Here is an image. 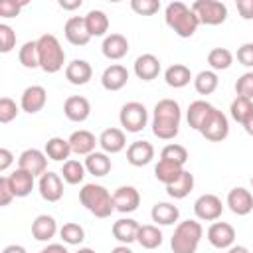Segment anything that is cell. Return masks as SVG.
Segmentation results:
<instances>
[{
  "label": "cell",
  "mask_w": 253,
  "mask_h": 253,
  "mask_svg": "<svg viewBox=\"0 0 253 253\" xmlns=\"http://www.w3.org/2000/svg\"><path fill=\"white\" fill-rule=\"evenodd\" d=\"M182 109L174 99H160L154 105L152 115V132L160 140H172L180 132Z\"/></svg>",
  "instance_id": "obj_1"
},
{
  "label": "cell",
  "mask_w": 253,
  "mask_h": 253,
  "mask_svg": "<svg viewBox=\"0 0 253 253\" xmlns=\"http://www.w3.org/2000/svg\"><path fill=\"white\" fill-rule=\"evenodd\" d=\"M164 20L166 26L180 38H192L200 26L198 16L194 14V10L190 6H186L184 2H170L164 10Z\"/></svg>",
  "instance_id": "obj_2"
},
{
  "label": "cell",
  "mask_w": 253,
  "mask_h": 253,
  "mask_svg": "<svg viewBox=\"0 0 253 253\" xmlns=\"http://www.w3.org/2000/svg\"><path fill=\"white\" fill-rule=\"evenodd\" d=\"M79 202L87 211H91L95 217L101 219L109 217L115 211L113 194H109V190L101 184H85L79 190Z\"/></svg>",
  "instance_id": "obj_3"
},
{
  "label": "cell",
  "mask_w": 253,
  "mask_h": 253,
  "mask_svg": "<svg viewBox=\"0 0 253 253\" xmlns=\"http://www.w3.org/2000/svg\"><path fill=\"white\" fill-rule=\"evenodd\" d=\"M202 235H204V227L200 221L196 219L180 221L170 237L172 253H196L202 241Z\"/></svg>",
  "instance_id": "obj_4"
},
{
  "label": "cell",
  "mask_w": 253,
  "mask_h": 253,
  "mask_svg": "<svg viewBox=\"0 0 253 253\" xmlns=\"http://www.w3.org/2000/svg\"><path fill=\"white\" fill-rule=\"evenodd\" d=\"M36 42H38V53H40V67L45 73H57L59 69H63L65 51L59 40L53 34H43Z\"/></svg>",
  "instance_id": "obj_5"
},
{
  "label": "cell",
  "mask_w": 253,
  "mask_h": 253,
  "mask_svg": "<svg viewBox=\"0 0 253 253\" xmlns=\"http://www.w3.org/2000/svg\"><path fill=\"white\" fill-rule=\"evenodd\" d=\"M190 8L198 16L200 24L206 26H219L227 20V6L219 0H196Z\"/></svg>",
  "instance_id": "obj_6"
},
{
  "label": "cell",
  "mask_w": 253,
  "mask_h": 253,
  "mask_svg": "<svg viewBox=\"0 0 253 253\" xmlns=\"http://www.w3.org/2000/svg\"><path fill=\"white\" fill-rule=\"evenodd\" d=\"M119 121H121V126L126 132H140L148 123V111H146V107L142 103L128 101V103H125L121 107Z\"/></svg>",
  "instance_id": "obj_7"
},
{
  "label": "cell",
  "mask_w": 253,
  "mask_h": 253,
  "mask_svg": "<svg viewBox=\"0 0 253 253\" xmlns=\"http://www.w3.org/2000/svg\"><path fill=\"white\" fill-rule=\"evenodd\" d=\"M200 134L206 138V140H211V142H221L227 138L229 134V121L227 117L213 107V111L208 115V119L204 121V125L200 126Z\"/></svg>",
  "instance_id": "obj_8"
},
{
  "label": "cell",
  "mask_w": 253,
  "mask_h": 253,
  "mask_svg": "<svg viewBox=\"0 0 253 253\" xmlns=\"http://www.w3.org/2000/svg\"><path fill=\"white\" fill-rule=\"evenodd\" d=\"M223 204L215 194H202L194 202V213L202 221H215L221 217Z\"/></svg>",
  "instance_id": "obj_9"
},
{
  "label": "cell",
  "mask_w": 253,
  "mask_h": 253,
  "mask_svg": "<svg viewBox=\"0 0 253 253\" xmlns=\"http://www.w3.org/2000/svg\"><path fill=\"white\" fill-rule=\"evenodd\" d=\"M18 168L30 172L32 176H42L47 172V154L38 148H28L20 154Z\"/></svg>",
  "instance_id": "obj_10"
},
{
  "label": "cell",
  "mask_w": 253,
  "mask_h": 253,
  "mask_svg": "<svg viewBox=\"0 0 253 253\" xmlns=\"http://www.w3.org/2000/svg\"><path fill=\"white\" fill-rule=\"evenodd\" d=\"M113 204L115 210L121 213H132L140 206V194L134 186H119L113 192Z\"/></svg>",
  "instance_id": "obj_11"
},
{
  "label": "cell",
  "mask_w": 253,
  "mask_h": 253,
  "mask_svg": "<svg viewBox=\"0 0 253 253\" xmlns=\"http://www.w3.org/2000/svg\"><path fill=\"white\" fill-rule=\"evenodd\" d=\"M208 241L215 249H229L235 241V229L227 221H213L208 227Z\"/></svg>",
  "instance_id": "obj_12"
},
{
  "label": "cell",
  "mask_w": 253,
  "mask_h": 253,
  "mask_svg": "<svg viewBox=\"0 0 253 253\" xmlns=\"http://www.w3.org/2000/svg\"><path fill=\"white\" fill-rule=\"evenodd\" d=\"M38 190L45 202H59L63 198V180L57 172H45L40 176Z\"/></svg>",
  "instance_id": "obj_13"
},
{
  "label": "cell",
  "mask_w": 253,
  "mask_h": 253,
  "mask_svg": "<svg viewBox=\"0 0 253 253\" xmlns=\"http://www.w3.org/2000/svg\"><path fill=\"white\" fill-rule=\"evenodd\" d=\"M63 34L71 45H87L91 40V34L85 24V16H71L63 26Z\"/></svg>",
  "instance_id": "obj_14"
},
{
  "label": "cell",
  "mask_w": 253,
  "mask_h": 253,
  "mask_svg": "<svg viewBox=\"0 0 253 253\" xmlns=\"http://www.w3.org/2000/svg\"><path fill=\"white\" fill-rule=\"evenodd\" d=\"M47 103V91L42 87V85H30L24 89L22 97H20V107L22 111L30 113V115H36L40 113Z\"/></svg>",
  "instance_id": "obj_15"
},
{
  "label": "cell",
  "mask_w": 253,
  "mask_h": 253,
  "mask_svg": "<svg viewBox=\"0 0 253 253\" xmlns=\"http://www.w3.org/2000/svg\"><path fill=\"white\" fill-rule=\"evenodd\" d=\"M63 115L73 123H83L91 115V103L83 95H71L63 103Z\"/></svg>",
  "instance_id": "obj_16"
},
{
  "label": "cell",
  "mask_w": 253,
  "mask_h": 253,
  "mask_svg": "<svg viewBox=\"0 0 253 253\" xmlns=\"http://www.w3.org/2000/svg\"><path fill=\"white\" fill-rule=\"evenodd\" d=\"M154 158V146L148 142V140H134L128 144L126 148V160L130 166H146L150 164Z\"/></svg>",
  "instance_id": "obj_17"
},
{
  "label": "cell",
  "mask_w": 253,
  "mask_h": 253,
  "mask_svg": "<svg viewBox=\"0 0 253 253\" xmlns=\"http://www.w3.org/2000/svg\"><path fill=\"white\" fill-rule=\"evenodd\" d=\"M67 140H69L71 152L81 154V156H89L91 152H95V146L99 144V138H95V134L89 132V130H85V128L73 130Z\"/></svg>",
  "instance_id": "obj_18"
},
{
  "label": "cell",
  "mask_w": 253,
  "mask_h": 253,
  "mask_svg": "<svg viewBox=\"0 0 253 253\" xmlns=\"http://www.w3.org/2000/svg\"><path fill=\"white\" fill-rule=\"evenodd\" d=\"M227 206L235 215H247L253 211V196L249 190L237 186L227 194Z\"/></svg>",
  "instance_id": "obj_19"
},
{
  "label": "cell",
  "mask_w": 253,
  "mask_h": 253,
  "mask_svg": "<svg viewBox=\"0 0 253 253\" xmlns=\"http://www.w3.org/2000/svg\"><path fill=\"white\" fill-rule=\"evenodd\" d=\"M128 83V71L125 65L121 63H113L109 65L103 75H101V85L107 89V91H121L125 85Z\"/></svg>",
  "instance_id": "obj_20"
},
{
  "label": "cell",
  "mask_w": 253,
  "mask_h": 253,
  "mask_svg": "<svg viewBox=\"0 0 253 253\" xmlns=\"http://www.w3.org/2000/svg\"><path fill=\"white\" fill-rule=\"evenodd\" d=\"M160 73V59L154 53H142L134 59V75L142 81H152Z\"/></svg>",
  "instance_id": "obj_21"
},
{
  "label": "cell",
  "mask_w": 253,
  "mask_h": 253,
  "mask_svg": "<svg viewBox=\"0 0 253 253\" xmlns=\"http://www.w3.org/2000/svg\"><path fill=\"white\" fill-rule=\"evenodd\" d=\"M93 77V67L85 59H73L65 65V79L71 85H87Z\"/></svg>",
  "instance_id": "obj_22"
},
{
  "label": "cell",
  "mask_w": 253,
  "mask_h": 253,
  "mask_svg": "<svg viewBox=\"0 0 253 253\" xmlns=\"http://www.w3.org/2000/svg\"><path fill=\"white\" fill-rule=\"evenodd\" d=\"M101 51L107 59H123L126 53H128V40L123 36V34H109L105 40H103V45H101Z\"/></svg>",
  "instance_id": "obj_23"
},
{
  "label": "cell",
  "mask_w": 253,
  "mask_h": 253,
  "mask_svg": "<svg viewBox=\"0 0 253 253\" xmlns=\"http://www.w3.org/2000/svg\"><path fill=\"white\" fill-rule=\"evenodd\" d=\"M99 146H101L103 152H107V154H117V152L125 150V146H126V136H125V132H123L121 128L109 126V128H105V130L101 132V136H99Z\"/></svg>",
  "instance_id": "obj_24"
},
{
  "label": "cell",
  "mask_w": 253,
  "mask_h": 253,
  "mask_svg": "<svg viewBox=\"0 0 253 253\" xmlns=\"http://www.w3.org/2000/svg\"><path fill=\"white\" fill-rule=\"evenodd\" d=\"M140 223L132 217H121L113 223V237L121 243V245H128L132 241H136V233H138Z\"/></svg>",
  "instance_id": "obj_25"
},
{
  "label": "cell",
  "mask_w": 253,
  "mask_h": 253,
  "mask_svg": "<svg viewBox=\"0 0 253 253\" xmlns=\"http://www.w3.org/2000/svg\"><path fill=\"white\" fill-rule=\"evenodd\" d=\"M34 178L36 176H32L30 172H26L22 168H16L12 174H8V184H10L12 192H14V196L16 198L30 196L32 190H34Z\"/></svg>",
  "instance_id": "obj_26"
},
{
  "label": "cell",
  "mask_w": 253,
  "mask_h": 253,
  "mask_svg": "<svg viewBox=\"0 0 253 253\" xmlns=\"http://www.w3.org/2000/svg\"><path fill=\"white\" fill-rule=\"evenodd\" d=\"M55 233H57V221L51 215L42 213L32 221V235L36 241H49L51 237H55Z\"/></svg>",
  "instance_id": "obj_27"
},
{
  "label": "cell",
  "mask_w": 253,
  "mask_h": 253,
  "mask_svg": "<svg viewBox=\"0 0 253 253\" xmlns=\"http://www.w3.org/2000/svg\"><path fill=\"white\" fill-rule=\"evenodd\" d=\"M150 217L156 225H172L178 221L180 217V210L174 206V204H168V202H158L152 206L150 210Z\"/></svg>",
  "instance_id": "obj_28"
},
{
  "label": "cell",
  "mask_w": 253,
  "mask_h": 253,
  "mask_svg": "<svg viewBox=\"0 0 253 253\" xmlns=\"http://www.w3.org/2000/svg\"><path fill=\"white\" fill-rule=\"evenodd\" d=\"M211 111H213V105H211V103H208V101L198 99V101L190 103L188 113H186V121H188L190 128L200 130V126L204 125V121L208 119V115H210Z\"/></svg>",
  "instance_id": "obj_29"
},
{
  "label": "cell",
  "mask_w": 253,
  "mask_h": 253,
  "mask_svg": "<svg viewBox=\"0 0 253 253\" xmlns=\"http://www.w3.org/2000/svg\"><path fill=\"white\" fill-rule=\"evenodd\" d=\"M164 81L168 87H174V89H182L186 87L190 81H192V71L188 65L184 63H174L170 65L166 71H164Z\"/></svg>",
  "instance_id": "obj_30"
},
{
  "label": "cell",
  "mask_w": 253,
  "mask_h": 253,
  "mask_svg": "<svg viewBox=\"0 0 253 253\" xmlns=\"http://www.w3.org/2000/svg\"><path fill=\"white\" fill-rule=\"evenodd\" d=\"M111 158H109V154L107 152H91L89 156H85V170L89 172V174H93V176H97V178H101V176H107L109 172H111Z\"/></svg>",
  "instance_id": "obj_31"
},
{
  "label": "cell",
  "mask_w": 253,
  "mask_h": 253,
  "mask_svg": "<svg viewBox=\"0 0 253 253\" xmlns=\"http://www.w3.org/2000/svg\"><path fill=\"white\" fill-rule=\"evenodd\" d=\"M184 172V166L182 164H176V162H170V160H158V164L154 166V176L158 182H162L164 186L176 182L180 178V174Z\"/></svg>",
  "instance_id": "obj_32"
},
{
  "label": "cell",
  "mask_w": 253,
  "mask_h": 253,
  "mask_svg": "<svg viewBox=\"0 0 253 253\" xmlns=\"http://www.w3.org/2000/svg\"><path fill=\"white\" fill-rule=\"evenodd\" d=\"M49 160H55V162H67L69 154H71V146H69V140L67 138H61V136H51L47 142H45V150Z\"/></svg>",
  "instance_id": "obj_33"
},
{
  "label": "cell",
  "mask_w": 253,
  "mask_h": 253,
  "mask_svg": "<svg viewBox=\"0 0 253 253\" xmlns=\"http://www.w3.org/2000/svg\"><path fill=\"white\" fill-rule=\"evenodd\" d=\"M85 24L91 38H101L109 30V16L103 10H89L85 16Z\"/></svg>",
  "instance_id": "obj_34"
},
{
  "label": "cell",
  "mask_w": 253,
  "mask_h": 253,
  "mask_svg": "<svg viewBox=\"0 0 253 253\" xmlns=\"http://www.w3.org/2000/svg\"><path fill=\"white\" fill-rule=\"evenodd\" d=\"M192 190H194V174H190L188 170H184L176 182H172V184L166 186V194L170 198H174V200L186 198Z\"/></svg>",
  "instance_id": "obj_35"
},
{
  "label": "cell",
  "mask_w": 253,
  "mask_h": 253,
  "mask_svg": "<svg viewBox=\"0 0 253 253\" xmlns=\"http://www.w3.org/2000/svg\"><path fill=\"white\" fill-rule=\"evenodd\" d=\"M136 241L144 249H156L162 245V231L156 225H140L136 233Z\"/></svg>",
  "instance_id": "obj_36"
},
{
  "label": "cell",
  "mask_w": 253,
  "mask_h": 253,
  "mask_svg": "<svg viewBox=\"0 0 253 253\" xmlns=\"http://www.w3.org/2000/svg\"><path fill=\"white\" fill-rule=\"evenodd\" d=\"M217 85H219L217 73L211 69H204L194 77V87L200 95H211L217 89Z\"/></svg>",
  "instance_id": "obj_37"
},
{
  "label": "cell",
  "mask_w": 253,
  "mask_h": 253,
  "mask_svg": "<svg viewBox=\"0 0 253 253\" xmlns=\"http://www.w3.org/2000/svg\"><path fill=\"white\" fill-rule=\"evenodd\" d=\"M208 63L211 67V71H223L229 69L233 63V53L227 47H213L208 53Z\"/></svg>",
  "instance_id": "obj_38"
},
{
  "label": "cell",
  "mask_w": 253,
  "mask_h": 253,
  "mask_svg": "<svg viewBox=\"0 0 253 253\" xmlns=\"http://www.w3.org/2000/svg\"><path fill=\"white\" fill-rule=\"evenodd\" d=\"M61 178L75 186V184H81L83 178H85V164H81L79 160H67L63 162V168H61Z\"/></svg>",
  "instance_id": "obj_39"
},
{
  "label": "cell",
  "mask_w": 253,
  "mask_h": 253,
  "mask_svg": "<svg viewBox=\"0 0 253 253\" xmlns=\"http://www.w3.org/2000/svg\"><path fill=\"white\" fill-rule=\"evenodd\" d=\"M18 59L26 69H36L40 67V53H38V42H26L20 51H18Z\"/></svg>",
  "instance_id": "obj_40"
},
{
  "label": "cell",
  "mask_w": 253,
  "mask_h": 253,
  "mask_svg": "<svg viewBox=\"0 0 253 253\" xmlns=\"http://www.w3.org/2000/svg\"><path fill=\"white\" fill-rule=\"evenodd\" d=\"M229 113H231V119L233 121H237L239 125H243L247 121V117L253 113V101L247 99V97H235L231 101Z\"/></svg>",
  "instance_id": "obj_41"
},
{
  "label": "cell",
  "mask_w": 253,
  "mask_h": 253,
  "mask_svg": "<svg viewBox=\"0 0 253 253\" xmlns=\"http://www.w3.org/2000/svg\"><path fill=\"white\" fill-rule=\"evenodd\" d=\"M59 237H61V241L67 243V245H79V243H83V239H85V229H83L79 223H75V221H67V223H63V227L59 229Z\"/></svg>",
  "instance_id": "obj_42"
},
{
  "label": "cell",
  "mask_w": 253,
  "mask_h": 253,
  "mask_svg": "<svg viewBox=\"0 0 253 253\" xmlns=\"http://www.w3.org/2000/svg\"><path fill=\"white\" fill-rule=\"evenodd\" d=\"M160 158L162 160H170V162H176V164H186L188 162V150L182 146V144H176V142H170L162 148L160 152Z\"/></svg>",
  "instance_id": "obj_43"
},
{
  "label": "cell",
  "mask_w": 253,
  "mask_h": 253,
  "mask_svg": "<svg viewBox=\"0 0 253 253\" xmlns=\"http://www.w3.org/2000/svg\"><path fill=\"white\" fill-rule=\"evenodd\" d=\"M130 8L138 16H152L160 10V2L158 0H130Z\"/></svg>",
  "instance_id": "obj_44"
},
{
  "label": "cell",
  "mask_w": 253,
  "mask_h": 253,
  "mask_svg": "<svg viewBox=\"0 0 253 253\" xmlns=\"http://www.w3.org/2000/svg\"><path fill=\"white\" fill-rule=\"evenodd\" d=\"M18 105L16 101H12L10 97H2L0 99V123H12L18 117Z\"/></svg>",
  "instance_id": "obj_45"
},
{
  "label": "cell",
  "mask_w": 253,
  "mask_h": 253,
  "mask_svg": "<svg viewBox=\"0 0 253 253\" xmlns=\"http://www.w3.org/2000/svg\"><path fill=\"white\" fill-rule=\"evenodd\" d=\"M235 93H237V97H247L253 101V71L243 73L235 81Z\"/></svg>",
  "instance_id": "obj_46"
},
{
  "label": "cell",
  "mask_w": 253,
  "mask_h": 253,
  "mask_svg": "<svg viewBox=\"0 0 253 253\" xmlns=\"http://www.w3.org/2000/svg\"><path fill=\"white\" fill-rule=\"evenodd\" d=\"M16 45V32L8 24H0V51L10 53Z\"/></svg>",
  "instance_id": "obj_47"
},
{
  "label": "cell",
  "mask_w": 253,
  "mask_h": 253,
  "mask_svg": "<svg viewBox=\"0 0 253 253\" xmlns=\"http://www.w3.org/2000/svg\"><path fill=\"white\" fill-rule=\"evenodd\" d=\"M237 61L245 67L253 69V42H247L237 47Z\"/></svg>",
  "instance_id": "obj_48"
},
{
  "label": "cell",
  "mask_w": 253,
  "mask_h": 253,
  "mask_svg": "<svg viewBox=\"0 0 253 253\" xmlns=\"http://www.w3.org/2000/svg\"><path fill=\"white\" fill-rule=\"evenodd\" d=\"M24 2H14V0H2L0 2V16L2 18H14L22 10Z\"/></svg>",
  "instance_id": "obj_49"
},
{
  "label": "cell",
  "mask_w": 253,
  "mask_h": 253,
  "mask_svg": "<svg viewBox=\"0 0 253 253\" xmlns=\"http://www.w3.org/2000/svg\"><path fill=\"white\" fill-rule=\"evenodd\" d=\"M14 192L8 184V176H2L0 178V206H8L12 200H14Z\"/></svg>",
  "instance_id": "obj_50"
},
{
  "label": "cell",
  "mask_w": 253,
  "mask_h": 253,
  "mask_svg": "<svg viewBox=\"0 0 253 253\" xmlns=\"http://www.w3.org/2000/svg\"><path fill=\"white\" fill-rule=\"evenodd\" d=\"M235 6L243 20H253V0H235Z\"/></svg>",
  "instance_id": "obj_51"
},
{
  "label": "cell",
  "mask_w": 253,
  "mask_h": 253,
  "mask_svg": "<svg viewBox=\"0 0 253 253\" xmlns=\"http://www.w3.org/2000/svg\"><path fill=\"white\" fill-rule=\"evenodd\" d=\"M14 160V154L8 148H0V172H6Z\"/></svg>",
  "instance_id": "obj_52"
},
{
  "label": "cell",
  "mask_w": 253,
  "mask_h": 253,
  "mask_svg": "<svg viewBox=\"0 0 253 253\" xmlns=\"http://www.w3.org/2000/svg\"><path fill=\"white\" fill-rule=\"evenodd\" d=\"M40 253H69L61 243H49L47 247H43Z\"/></svg>",
  "instance_id": "obj_53"
},
{
  "label": "cell",
  "mask_w": 253,
  "mask_h": 253,
  "mask_svg": "<svg viewBox=\"0 0 253 253\" xmlns=\"http://www.w3.org/2000/svg\"><path fill=\"white\" fill-rule=\"evenodd\" d=\"M59 6H61L63 10H75V8H81V6H83V0H73V2L59 0Z\"/></svg>",
  "instance_id": "obj_54"
},
{
  "label": "cell",
  "mask_w": 253,
  "mask_h": 253,
  "mask_svg": "<svg viewBox=\"0 0 253 253\" xmlns=\"http://www.w3.org/2000/svg\"><path fill=\"white\" fill-rule=\"evenodd\" d=\"M2 253H28L26 251V247H22V245H6L4 249H2Z\"/></svg>",
  "instance_id": "obj_55"
},
{
  "label": "cell",
  "mask_w": 253,
  "mask_h": 253,
  "mask_svg": "<svg viewBox=\"0 0 253 253\" xmlns=\"http://www.w3.org/2000/svg\"><path fill=\"white\" fill-rule=\"evenodd\" d=\"M241 126L245 128V132H247L249 136H253V113H251V115L247 117V121H245V123H243Z\"/></svg>",
  "instance_id": "obj_56"
},
{
  "label": "cell",
  "mask_w": 253,
  "mask_h": 253,
  "mask_svg": "<svg viewBox=\"0 0 253 253\" xmlns=\"http://www.w3.org/2000/svg\"><path fill=\"white\" fill-rule=\"evenodd\" d=\"M111 253H134V251L128 245H117V247L111 249Z\"/></svg>",
  "instance_id": "obj_57"
},
{
  "label": "cell",
  "mask_w": 253,
  "mask_h": 253,
  "mask_svg": "<svg viewBox=\"0 0 253 253\" xmlns=\"http://www.w3.org/2000/svg\"><path fill=\"white\" fill-rule=\"evenodd\" d=\"M227 253H249V249L243 247V245H231V247L227 249Z\"/></svg>",
  "instance_id": "obj_58"
},
{
  "label": "cell",
  "mask_w": 253,
  "mask_h": 253,
  "mask_svg": "<svg viewBox=\"0 0 253 253\" xmlns=\"http://www.w3.org/2000/svg\"><path fill=\"white\" fill-rule=\"evenodd\" d=\"M77 253H95V251H93L91 247H81V249H79Z\"/></svg>",
  "instance_id": "obj_59"
},
{
  "label": "cell",
  "mask_w": 253,
  "mask_h": 253,
  "mask_svg": "<svg viewBox=\"0 0 253 253\" xmlns=\"http://www.w3.org/2000/svg\"><path fill=\"white\" fill-rule=\"evenodd\" d=\"M251 186H253V176H251Z\"/></svg>",
  "instance_id": "obj_60"
}]
</instances>
